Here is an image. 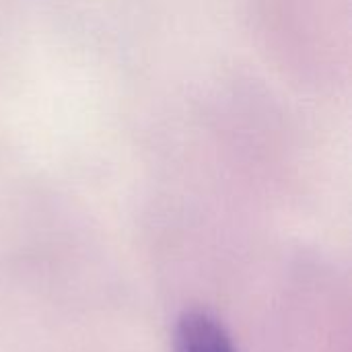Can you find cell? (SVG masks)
<instances>
[{
    "instance_id": "1",
    "label": "cell",
    "mask_w": 352,
    "mask_h": 352,
    "mask_svg": "<svg viewBox=\"0 0 352 352\" xmlns=\"http://www.w3.org/2000/svg\"><path fill=\"white\" fill-rule=\"evenodd\" d=\"M175 352H235L223 324L206 311H186L175 326Z\"/></svg>"
}]
</instances>
